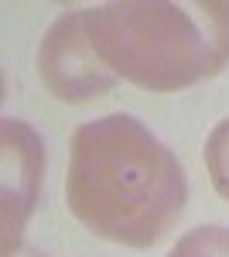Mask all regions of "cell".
I'll use <instances>...</instances> for the list:
<instances>
[{
    "instance_id": "cell-3",
    "label": "cell",
    "mask_w": 229,
    "mask_h": 257,
    "mask_svg": "<svg viewBox=\"0 0 229 257\" xmlns=\"http://www.w3.org/2000/svg\"><path fill=\"white\" fill-rule=\"evenodd\" d=\"M38 76L62 103H89L113 89L116 76L96 55L82 11H65L48 24L38 45Z\"/></svg>"
},
{
    "instance_id": "cell-1",
    "label": "cell",
    "mask_w": 229,
    "mask_h": 257,
    "mask_svg": "<svg viewBox=\"0 0 229 257\" xmlns=\"http://www.w3.org/2000/svg\"><path fill=\"white\" fill-rule=\"evenodd\" d=\"M188 178L174 151L130 113H110L72 134L65 206L96 237L154 247L185 213Z\"/></svg>"
},
{
    "instance_id": "cell-6",
    "label": "cell",
    "mask_w": 229,
    "mask_h": 257,
    "mask_svg": "<svg viewBox=\"0 0 229 257\" xmlns=\"http://www.w3.org/2000/svg\"><path fill=\"white\" fill-rule=\"evenodd\" d=\"M205 168L212 189L229 202V117L219 120L205 138Z\"/></svg>"
},
{
    "instance_id": "cell-4",
    "label": "cell",
    "mask_w": 229,
    "mask_h": 257,
    "mask_svg": "<svg viewBox=\"0 0 229 257\" xmlns=\"http://www.w3.org/2000/svg\"><path fill=\"white\" fill-rule=\"evenodd\" d=\"M45 175V141L18 117L0 123V257L21 250V230L38 202Z\"/></svg>"
},
{
    "instance_id": "cell-2",
    "label": "cell",
    "mask_w": 229,
    "mask_h": 257,
    "mask_svg": "<svg viewBox=\"0 0 229 257\" xmlns=\"http://www.w3.org/2000/svg\"><path fill=\"white\" fill-rule=\"evenodd\" d=\"M82 14L110 72L151 93L188 89L229 62V0H113Z\"/></svg>"
},
{
    "instance_id": "cell-7",
    "label": "cell",
    "mask_w": 229,
    "mask_h": 257,
    "mask_svg": "<svg viewBox=\"0 0 229 257\" xmlns=\"http://www.w3.org/2000/svg\"><path fill=\"white\" fill-rule=\"evenodd\" d=\"M14 257H45V254H41V250H28V247H21Z\"/></svg>"
},
{
    "instance_id": "cell-5",
    "label": "cell",
    "mask_w": 229,
    "mask_h": 257,
    "mask_svg": "<svg viewBox=\"0 0 229 257\" xmlns=\"http://www.w3.org/2000/svg\"><path fill=\"white\" fill-rule=\"evenodd\" d=\"M168 257H229V226L205 223L174 240Z\"/></svg>"
}]
</instances>
